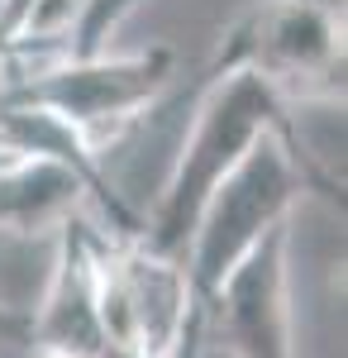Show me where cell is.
<instances>
[{
    "label": "cell",
    "instance_id": "3957f363",
    "mask_svg": "<svg viewBox=\"0 0 348 358\" xmlns=\"http://www.w3.org/2000/svg\"><path fill=\"white\" fill-rule=\"evenodd\" d=\"M224 72H253L287 106H344V15L320 0H253L205 67Z\"/></svg>",
    "mask_w": 348,
    "mask_h": 358
},
{
    "label": "cell",
    "instance_id": "7a4b0ae2",
    "mask_svg": "<svg viewBox=\"0 0 348 358\" xmlns=\"http://www.w3.org/2000/svg\"><path fill=\"white\" fill-rule=\"evenodd\" d=\"M268 134H296L291 106L258 82L253 72H224V77H205V96L196 106L191 134L177 153V163L162 182L153 210L143 215L138 239L153 244L158 253L187 258V244L196 234V220L205 210L215 187L248 158V148Z\"/></svg>",
    "mask_w": 348,
    "mask_h": 358
},
{
    "label": "cell",
    "instance_id": "5b68a950",
    "mask_svg": "<svg viewBox=\"0 0 348 358\" xmlns=\"http://www.w3.org/2000/svg\"><path fill=\"white\" fill-rule=\"evenodd\" d=\"M177 57L167 43L138 53H101V57H57L48 67H34L20 82H0V101L38 106L77 129L96 153L138 124L172 86Z\"/></svg>",
    "mask_w": 348,
    "mask_h": 358
},
{
    "label": "cell",
    "instance_id": "52a82bcc",
    "mask_svg": "<svg viewBox=\"0 0 348 358\" xmlns=\"http://www.w3.org/2000/svg\"><path fill=\"white\" fill-rule=\"evenodd\" d=\"M91 201V187L67 163L53 158H10L0 167V234L43 239L77 220Z\"/></svg>",
    "mask_w": 348,
    "mask_h": 358
},
{
    "label": "cell",
    "instance_id": "6da1fadb",
    "mask_svg": "<svg viewBox=\"0 0 348 358\" xmlns=\"http://www.w3.org/2000/svg\"><path fill=\"white\" fill-rule=\"evenodd\" d=\"M305 196H329V201L344 206L339 182L315 163V153L305 148L300 129L258 138L248 148V158L205 201V210L196 220V234L187 244V258H182L201 310L224 287V277L234 273L277 224H291V210Z\"/></svg>",
    "mask_w": 348,
    "mask_h": 358
},
{
    "label": "cell",
    "instance_id": "8992f818",
    "mask_svg": "<svg viewBox=\"0 0 348 358\" xmlns=\"http://www.w3.org/2000/svg\"><path fill=\"white\" fill-rule=\"evenodd\" d=\"M205 325L234 358H296L291 349V224H277L205 301Z\"/></svg>",
    "mask_w": 348,
    "mask_h": 358
},
{
    "label": "cell",
    "instance_id": "ba28073f",
    "mask_svg": "<svg viewBox=\"0 0 348 358\" xmlns=\"http://www.w3.org/2000/svg\"><path fill=\"white\" fill-rule=\"evenodd\" d=\"M143 0H77V10L67 15L62 34V53L57 57H101L110 53V34L134 15Z\"/></svg>",
    "mask_w": 348,
    "mask_h": 358
},
{
    "label": "cell",
    "instance_id": "9c48e42d",
    "mask_svg": "<svg viewBox=\"0 0 348 358\" xmlns=\"http://www.w3.org/2000/svg\"><path fill=\"white\" fill-rule=\"evenodd\" d=\"M53 5L57 0H0V72L24 53V43L48 20Z\"/></svg>",
    "mask_w": 348,
    "mask_h": 358
},
{
    "label": "cell",
    "instance_id": "30bf717a",
    "mask_svg": "<svg viewBox=\"0 0 348 358\" xmlns=\"http://www.w3.org/2000/svg\"><path fill=\"white\" fill-rule=\"evenodd\" d=\"M0 349H29V310L0 301Z\"/></svg>",
    "mask_w": 348,
    "mask_h": 358
},
{
    "label": "cell",
    "instance_id": "8fae6325",
    "mask_svg": "<svg viewBox=\"0 0 348 358\" xmlns=\"http://www.w3.org/2000/svg\"><path fill=\"white\" fill-rule=\"evenodd\" d=\"M34 358H67V354H53V349H34Z\"/></svg>",
    "mask_w": 348,
    "mask_h": 358
},
{
    "label": "cell",
    "instance_id": "277c9868",
    "mask_svg": "<svg viewBox=\"0 0 348 358\" xmlns=\"http://www.w3.org/2000/svg\"><path fill=\"white\" fill-rule=\"evenodd\" d=\"M96 306L119 358H196L205 310L182 258L158 253L138 234L96 244Z\"/></svg>",
    "mask_w": 348,
    "mask_h": 358
},
{
    "label": "cell",
    "instance_id": "7c38bea8",
    "mask_svg": "<svg viewBox=\"0 0 348 358\" xmlns=\"http://www.w3.org/2000/svg\"><path fill=\"white\" fill-rule=\"evenodd\" d=\"M5 163H10V158H5V153H0V167H5Z\"/></svg>",
    "mask_w": 348,
    "mask_h": 358
}]
</instances>
